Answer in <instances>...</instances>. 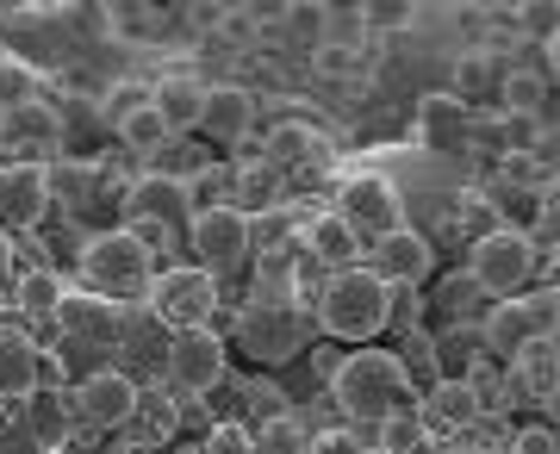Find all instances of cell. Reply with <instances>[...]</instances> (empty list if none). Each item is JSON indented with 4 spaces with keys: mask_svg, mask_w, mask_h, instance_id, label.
Here are the masks:
<instances>
[{
    "mask_svg": "<svg viewBox=\"0 0 560 454\" xmlns=\"http://www.w3.org/2000/svg\"><path fill=\"white\" fill-rule=\"evenodd\" d=\"M324 398L349 423H386L399 411H418V380L405 374V361L393 349H349L337 361V374L324 380Z\"/></svg>",
    "mask_w": 560,
    "mask_h": 454,
    "instance_id": "6da1fadb",
    "label": "cell"
},
{
    "mask_svg": "<svg viewBox=\"0 0 560 454\" xmlns=\"http://www.w3.org/2000/svg\"><path fill=\"white\" fill-rule=\"evenodd\" d=\"M386 317H393V287H386L374 268H342V275L324 280L318 293V324L324 336H337V342H374L386 330Z\"/></svg>",
    "mask_w": 560,
    "mask_h": 454,
    "instance_id": "7a4b0ae2",
    "label": "cell"
},
{
    "mask_svg": "<svg viewBox=\"0 0 560 454\" xmlns=\"http://www.w3.org/2000/svg\"><path fill=\"white\" fill-rule=\"evenodd\" d=\"M75 256H81V287L101 293V299L143 293V287L156 280V249H143L125 224H113V231H101V237H88Z\"/></svg>",
    "mask_w": 560,
    "mask_h": 454,
    "instance_id": "3957f363",
    "label": "cell"
},
{
    "mask_svg": "<svg viewBox=\"0 0 560 454\" xmlns=\"http://www.w3.org/2000/svg\"><path fill=\"white\" fill-rule=\"evenodd\" d=\"M529 275H536V237L517 231V224H492L467 249V280L492 299H511Z\"/></svg>",
    "mask_w": 560,
    "mask_h": 454,
    "instance_id": "277c9868",
    "label": "cell"
},
{
    "mask_svg": "<svg viewBox=\"0 0 560 454\" xmlns=\"http://www.w3.org/2000/svg\"><path fill=\"white\" fill-rule=\"evenodd\" d=\"M224 293L219 280L206 275V268H194V261H180V268H156V280H150V312L168 324V330H212V317H219Z\"/></svg>",
    "mask_w": 560,
    "mask_h": 454,
    "instance_id": "5b68a950",
    "label": "cell"
},
{
    "mask_svg": "<svg viewBox=\"0 0 560 454\" xmlns=\"http://www.w3.org/2000/svg\"><path fill=\"white\" fill-rule=\"evenodd\" d=\"M162 374H168V393L175 398H206L231 374V342L219 330H180L162 349Z\"/></svg>",
    "mask_w": 560,
    "mask_h": 454,
    "instance_id": "8992f818",
    "label": "cell"
},
{
    "mask_svg": "<svg viewBox=\"0 0 560 454\" xmlns=\"http://www.w3.org/2000/svg\"><path fill=\"white\" fill-rule=\"evenodd\" d=\"M187 243H194V268H206V275H237V268H249L256 261V249H249V218L237 212V206H206V212L187 218Z\"/></svg>",
    "mask_w": 560,
    "mask_h": 454,
    "instance_id": "52a82bcc",
    "label": "cell"
},
{
    "mask_svg": "<svg viewBox=\"0 0 560 454\" xmlns=\"http://www.w3.org/2000/svg\"><path fill=\"white\" fill-rule=\"evenodd\" d=\"M237 349L261 368L275 361H293L305 349V317L300 305H275V299H249L237 312Z\"/></svg>",
    "mask_w": 560,
    "mask_h": 454,
    "instance_id": "ba28073f",
    "label": "cell"
},
{
    "mask_svg": "<svg viewBox=\"0 0 560 454\" xmlns=\"http://www.w3.org/2000/svg\"><path fill=\"white\" fill-rule=\"evenodd\" d=\"M330 212H337L355 237H374V243L405 231V199L386 175H349L337 187V206H330Z\"/></svg>",
    "mask_w": 560,
    "mask_h": 454,
    "instance_id": "9c48e42d",
    "label": "cell"
},
{
    "mask_svg": "<svg viewBox=\"0 0 560 454\" xmlns=\"http://www.w3.org/2000/svg\"><path fill=\"white\" fill-rule=\"evenodd\" d=\"M69 405H75L81 430H125L131 411H138V380L119 374V368H101V374L69 386Z\"/></svg>",
    "mask_w": 560,
    "mask_h": 454,
    "instance_id": "30bf717a",
    "label": "cell"
},
{
    "mask_svg": "<svg viewBox=\"0 0 560 454\" xmlns=\"http://www.w3.org/2000/svg\"><path fill=\"white\" fill-rule=\"evenodd\" d=\"M50 218V181H44V162H7L0 168V231H38Z\"/></svg>",
    "mask_w": 560,
    "mask_h": 454,
    "instance_id": "8fae6325",
    "label": "cell"
},
{
    "mask_svg": "<svg viewBox=\"0 0 560 454\" xmlns=\"http://www.w3.org/2000/svg\"><path fill=\"white\" fill-rule=\"evenodd\" d=\"M261 119V94H249L243 81H212L200 106V131L212 143H243Z\"/></svg>",
    "mask_w": 560,
    "mask_h": 454,
    "instance_id": "7c38bea8",
    "label": "cell"
},
{
    "mask_svg": "<svg viewBox=\"0 0 560 454\" xmlns=\"http://www.w3.org/2000/svg\"><path fill=\"white\" fill-rule=\"evenodd\" d=\"M0 150H25V162H44L50 150H62V113L50 100L0 113Z\"/></svg>",
    "mask_w": 560,
    "mask_h": 454,
    "instance_id": "4fadbf2b",
    "label": "cell"
},
{
    "mask_svg": "<svg viewBox=\"0 0 560 454\" xmlns=\"http://www.w3.org/2000/svg\"><path fill=\"white\" fill-rule=\"evenodd\" d=\"M541 330H548V312L536 299H492V312L480 317L486 349H499V356H523L529 342H541Z\"/></svg>",
    "mask_w": 560,
    "mask_h": 454,
    "instance_id": "5bb4252c",
    "label": "cell"
},
{
    "mask_svg": "<svg viewBox=\"0 0 560 454\" xmlns=\"http://www.w3.org/2000/svg\"><path fill=\"white\" fill-rule=\"evenodd\" d=\"M430 268H436V249H430V237H418L411 224L374 243V275H381L386 287H423Z\"/></svg>",
    "mask_w": 560,
    "mask_h": 454,
    "instance_id": "9a60e30c",
    "label": "cell"
},
{
    "mask_svg": "<svg viewBox=\"0 0 560 454\" xmlns=\"http://www.w3.org/2000/svg\"><path fill=\"white\" fill-rule=\"evenodd\" d=\"M44 386V349L25 330L0 324V405H25Z\"/></svg>",
    "mask_w": 560,
    "mask_h": 454,
    "instance_id": "2e32d148",
    "label": "cell"
},
{
    "mask_svg": "<svg viewBox=\"0 0 560 454\" xmlns=\"http://www.w3.org/2000/svg\"><path fill=\"white\" fill-rule=\"evenodd\" d=\"M474 131H480V113H467L455 94H430L418 113V143L423 150H474Z\"/></svg>",
    "mask_w": 560,
    "mask_h": 454,
    "instance_id": "e0dca14e",
    "label": "cell"
},
{
    "mask_svg": "<svg viewBox=\"0 0 560 454\" xmlns=\"http://www.w3.org/2000/svg\"><path fill=\"white\" fill-rule=\"evenodd\" d=\"M20 417H25V435L38 442V449H69V435L81 430L75 423V405H69V386H44V393H32L20 405Z\"/></svg>",
    "mask_w": 560,
    "mask_h": 454,
    "instance_id": "ac0fdd59",
    "label": "cell"
},
{
    "mask_svg": "<svg viewBox=\"0 0 560 454\" xmlns=\"http://www.w3.org/2000/svg\"><path fill=\"white\" fill-rule=\"evenodd\" d=\"M280 187H287V175H280L261 150H256V156H243L237 168H231V206H237L243 218L280 212V206H287V199H280Z\"/></svg>",
    "mask_w": 560,
    "mask_h": 454,
    "instance_id": "d6986e66",
    "label": "cell"
},
{
    "mask_svg": "<svg viewBox=\"0 0 560 454\" xmlns=\"http://www.w3.org/2000/svg\"><path fill=\"white\" fill-rule=\"evenodd\" d=\"M119 206H131V218H156V224H187V218H194V206H187V181L180 175L131 181Z\"/></svg>",
    "mask_w": 560,
    "mask_h": 454,
    "instance_id": "ffe728a7",
    "label": "cell"
},
{
    "mask_svg": "<svg viewBox=\"0 0 560 454\" xmlns=\"http://www.w3.org/2000/svg\"><path fill=\"white\" fill-rule=\"evenodd\" d=\"M418 417L430 430H467V423H480V386L474 380H436L418 398Z\"/></svg>",
    "mask_w": 560,
    "mask_h": 454,
    "instance_id": "44dd1931",
    "label": "cell"
},
{
    "mask_svg": "<svg viewBox=\"0 0 560 454\" xmlns=\"http://www.w3.org/2000/svg\"><path fill=\"white\" fill-rule=\"evenodd\" d=\"M44 181H50V212H81L88 199L106 187V168L101 162H81V156H50L44 162Z\"/></svg>",
    "mask_w": 560,
    "mask_h": 454,
    "instance_id": "7402d4cb",
    "label": "cell"
},
{
    "mask_svg": "<svg viewBox=\"0 0 560 454\" xmlns=\"http://www.w3.org/2000/svg\"><path fill=\"white\" fill-rule=\"evenodd\" d=\"M50 317H57V330H69V336H113L119 330V299H101V293H88V287H62Z\"/></svg>",
    "mask_w": 560,
    "mask_h": 454,
    "instance_id": "603a6c76",
    "label": "cell"
},
{
    "mask_svg": "<svg viewBox=\"0 0 560 454\" xmlns=\"http://www.w3.org/2000/svg\"><path fill=\"white\" fill-rule=\"evenodd\" d=\"M499 88H504V75H499V50L492 44H474V50H460V62H455V75H448V94L474 113L480 100H499Z\"/></svg>",
    "mask_w": 560,
    "mask_h": 454,
    "instance_id": "cb8c5ba5",
    "label": "cell"
},
{
    "mask_svg": "<svg viewBox=\"0 0 560 454\" xmlns=\"http://www.w3.org/2000/svg\"><path fill=\"white\" fill-rule=\"evenodd\" d=\"M300 243L324 261V268H330V275L355 268V256H361V237L342 224L337 212H312V218H305V231H300Z\"/></svg>",
    "mask_w": 560,
    "mask_h": 454,
    "instance_id": "d4e9b609",
    "label": "cell"
},
{
    "mask_svg": "<svg viewBox=\"0 0 560 454\" xmlns=\"http://www.w3.org/2000/svg\"><path fill=\"white\" fill-rule=\"evenodd\" d=\"M480 356H486L480 324H448V330L436 336L430 368H436V380H480Z\"/></svg>",
    "mask_w": 560,
    "mask_h": 454,
    "instance_id": "484cf974",
    "label": "cell"
},
{
    "mask_svg": "<svg viewBox=\"0 0 560 454\" xmlns=\"http://www.w3.org/2000/svg\"><path fill=\"white\" fill-rule=\"evenodd\" d=\"M150 106L162 113V125L168 131H200V106H206V88L194 75H162L156 88H150Z\"/></svg>",
    "mask_w": 560,
    "mask_h": 454,
    "instance_id": "4316f807",
    "label": "cell"
},
{
    "mask_svg": "<svg viewBox=\"0 0 560 454\" xmlns=\"http://www.w3.org/2000/svg\"><path fill=\"white\" fill-rule=\"evenodd\" d=\"M175 423H180V398L168 386H138V411L125 423V430L138 435V449H162L175 435Z\"/></svg>",
    "mask_w": 560,
    "mask_h": 454,
    "instance_id": "83f0119b",
    "label": "cell"
},
{
    "mask_svg": "<svg viewBox=\"0 0 560 454\" xmlns=\"http://www.w3.org/2000/svg\"><path fill=\"white\" fill-rule=\"evenodd\" d=\"M261 156L275 162L280 175H287V168H300V162H318L324 156V138L318 131H312V125H275V131H268V138H261Z\"/></svg>",
    "mask_w": 560,
    "mask_h": 454,
    "instance_id": "f1b7e54d",
    "label": "cell"
},
{
    "mask_svg": "<svg viewBox=\"0 0 560 454\" xmlns=\"http://www.w3.org/2000/svg\"><path fill=\"white\" fill-rule=\"evenodd\" d=\"M499 113H517V119H541V125H548V75H536V69H504Z\"/></svg>",
    "mask_w": 560,
    "mask_h": 454,
    "instance_id": "f546056e",
    "label": "cell"
},
{
    "mask_svg": "<svg viewBox=\"0 0 560 454\" xmlns=\"http://www.w3.org/2000/svg\"><path fill=\"white\" fill-rule=\"evenodd\" d=\"M280 32L300 50H318V44H330V7L324 0H287L280 7Z\"/></svg>",
    "mask_w": 560,
    "mask_h": 454,
    "instance_id": "4dcf8cb0",
    "label": "cell"
},
{
    "mask_svg": "<svg viewBox=\"0 0 560 454\" xmlns=\"http://www.w3.org/2000/svg\"><path fill=\"white\" fill-rule=\"evenodd\" d=\"M62 299V280L50 275V268H25V275H13V305H20L25 317H50Z\"/></svg>",
    "mask_w": 560,
    "mask_h": 454,
    "instance_id": "1f68e13d",
    "label": "cell"
},
{
    "mask_svg": "<svg viewBox=\"0 0 560 454\" xmlns=\"http://www.w3.org/2000/svg\"><path fill=\"white\" fill-rule=\"evenodd\" d=\"M119 138H125V150H131V156H162V150L175 143V131L162 125L156 106H138V113H131V119L119 125Z\"/></svg>",
    "mask_w": 560,
    "mask_h": 454,
    "instance_id": "d6a6232c",
    "label": "cell"
},
{
    "mask_svg": "<svg viewBox=\"0 0 560 454\" xmlns=\"http://www.w3.org/2000/svg\"><path fill=\"white\" fill-rule=\"evenodd\" d=\"M256 454H312V435H305L300 411H287V417H268V423H256Z\"/></svg>",
    "mask_w": 560,
    "mask_h": 454,
    "instance_id": "836d02e7",
    "label": "cell"
},
{
    "mask_svg": "<svg viewBox=\"0 0 560 454\" xmlns=\"http://www.w3.org/2000/svg\"><path fill=\"white\" fill-rule=\"evenodd\" d=\"M32 100H44V75L25 57H0V113L32 106Z\"/></svg>",
    "mask_w": 560,
    "mask_h": 454,
    "instance_id": "e575fe53",
    "label": "cell"
},
{
    "mask_svg": "<svg viewBox=\"0 0 560 454\" xmlns=\"http://www.w3.org/2000/svg\"><path fill=\"white\" fill-rule=\"evenodd\" d=\"M418 449H430V423L418 411H399L381 423V449L374 454H418Z\"/></svg>",
    "mask_w": 560,
    "mask_h": 454,
    "instance_id": "d590c367",
    "label": "cell"
},
{
    "mask_svg": "<svg viewBox=\"0 0 560 454\" xmlns=\"http://www.w3.org/2000/svg\"><path fill=\"white\" fill-rule=\"evenodd\" d=\"M138 106H150V81H113V88H101V119L113 125V131H119L125 119H131V113H138Z\"/></svg>",
    "mask_w": 560,
    "mask_h": 454,
    "instance_id": "8d00e7d4",
    "label": "cell"
},
{
    "mask_svg": "<svg viewBox=\"0 0 560 454\" xmlns=\"http://www.w3.org/2000/svg\"><path fill=\"white\" fill-rule=\"evenodd\" d=\"M237 398H249V411H256L261 423H268V417H287V411H293V405H287V393H280L275 380H261V374H243V380H237Z\"/></svg>",
    "mask_w": 560,
    "mask_h": 454,
    "instance_id": "74e56055",
    "label": "cell"
},
{
    "mask_svg": "<svg viewBox=\"0 0 560 454\" xmlns=\"http://www.w3.org/2000/svg\"><path fill=\"white\" fill-rule=\"evenodd\" d=\"M200 454H256V435H249V423L224 417V423H212V430H206V449Z\"/></svg>",
    "mask_w": 560,
    "mask_h": 454,
    "instance_id": "f35d334b",
    "label": "cell"
},
{
    "mask_svg": "<svg viewBox=\"0 0 560 454\" xmlns=\"http://www.w3.org/2000/svg\"><path fill=\"white\" fill-rule=\"evenodd\" d=\"M555 32H560L555 0H523L517 7V38H555Z\"/></svg>",
    "mask_w": 560,
    "mask_h": 454,
    "instance_id": "ab89813d",
    "label": "cell"
},
{
    "mask_svg": "<svg viewBox=\"0 0 560 454\" xmlns=\"http://www.w3.org/2000/svg\"><path fill=\"white\" fill-rule=\"evenodd\" d=\"M312 69H318L324 81H349L361 69V50H349V44H318V50H312Z\"/></svg>",
    "mask_w": 560,
    "mask_h": 454,
    "instance_id": "60d3db41",
    "label": "cell"
},
{
    "mask_svg": "<svg viewBox=\"0 0 560 454\" xmlns=\"http://www.w3.org/2000/svg\"><path fill=\"white\" fill-rule=\"evenodd\" d=\"M430 356H436V336H430V330L399 336V361H405V374H423L430 386H436V368H430Z\"/></svg>",
    "mask_w": 560,
    "mask_h": 454,
    "instance_id": "b9f144b4",
    "label": "cell"
},
{
    "mask_svg": "<svg viewBox=\"0 0 560 454\" xmlns=\"http://www.w3.org/2000/svg\"><path fill=\"white\" fill-rule=\"evenodd\" d=\"M386 324H399V336L423 330V293L418 287H393V317Z\"/></svg>",
    "mask_w": 560,
    "mask_h": 454,
    "instance_id": "7bdbcfd3",
    "label": "cell"
},
{
    "mask_svg": "<svg viewBox=\"0 0 560 454\" xmlns=\"http://www.w3.org/2000/svg\"><path fill=\"white\" fill-rule=\"evenodd\" d=\"M361 20H368V32H399V25H411V7H361Z\"/></svg>",
    "mask_w": 560,
    "mask_h": 454,
    "instance_id": "ee69618b",
    "label": "cell"
},
{
    "mask_svg": "<svg viewBox=\"0 0 560 454\" xmlns=\"http://www.w3.org/2000/svg\"><path fill=\"white\" fill-rule=\"evenodd\" d=\"M312 454H368L355 442V435H349V423H342V430H324V435H312Z\"/></svg>",
    "mask_w": 560,
    "mask_h": 454,
    "instance_id": "f6af8a7d",
    "label": "cell"
},
{
    "mask_svg": "<svg viewBox=\"0 0 560 454\" xmlns=\"http://www.w3.org/2000/svg\"><path fill=\"white\" fill-rule=\"evenodd\" d=\"M517 454H560V435L548 430V423H536V430L517 435Z\"/></svg>",
    "mask_w": 560,
    "mask_h": 454,
    "instance_id": "bcb514c9",
    "label": "cell"
},
{
    "mask_svg": "<svg viewBox=\"0 0 560 454\" xmlns=\"http://www.w3.org/2000/svg\"><path fill=\"white\" fill-rule=\"evenodd\" d=\"M0 287H13V237L0 231Z\"/></svg>",
    "mask_w": 560,
    "mask_h": 454,
    "instance_id": "7dc6e473",
    "label": "cell"
},
{
    "mask_svg": "<svg viewBox=\"0 0 560 454\" xmlns=\"http://www.w3.org/2000/svg\"><path fill=\"white\" fill-rule=\"evenodd\" d=\"M548 62H555V75H560V32L548 38Z\"/></svg>",
    "mask_w": 560,
    "mask_h": 454,
    "instance_id": "c3c4849f",
    "label": "cell"
}]
</instances>
